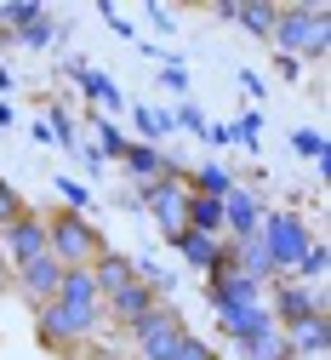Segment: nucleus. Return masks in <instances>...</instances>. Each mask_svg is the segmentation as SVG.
Here are the masks:
<instances>
[{
    "label": "nucleus",
    "mask_w": 331,
    "mask_h": 360,
    "mask_svg": "<svg viewBox=\"0 0 331 360\" xmlns=\"http://www.w3.org/2000/svg\"><path fill=\"white\" fill-rule=\"evenodd\" d=\"M171 246H177V257H183L188 269H200V275H212V269L223 263V240H212V235H195V229H183Z\"/></svg>",
    "instance_id": "4468645a"
},
{
    "label": "nucleus",
    "mask_w": 331,
    "mask_h": 360,
    "mask_svg": "<svg viewBox=\"0 0 331 360\" xmlns=\"http://www.w3.org/2000/svg\"><path fill=\"white\" fill-rule=\"evenodd\" d=\"M257 240H263V252H268V263H274V281H292V269H297L303 252L314 246V229H309L297 212H263Z\"/></svg>",
    "instance_id": "f03ea898"
},
{
    "label": "nucleus",
    "mask_w": 331,
    "mask_h": 360,
    "mask_svg": "<svg viewBox=\"0 0 331 360\" xmlns=\"http://www.w3.org/2000/svg\"><path fill=\"white\" fill-rule=\"evenodd\" d=\"M240 92H246V98L257 103V98H263V75H252V69H240Z\"/></svg>",
    "instance_id": "2f4dec72"
},
{
    "label": "nucleus",
    "mask_w": 331,
    "mask_h": 360,
    "mask_svg": "<svg viewBox=\"0 0 331 360\" xmlns=\"http://www.w3.org/2000/svg\"><path fill=\"white\" fill-rule=\"evenodd\" d=\"M325 257H331V252H325V240H314V246L303 252V263L292 269V281H303V286H320V281H325Z\"/></svg>",
    "instance_id": "5701e85b"
},
{
    "label": "nucleus",
    "mask_w": 331,
    "mask_h": 360,
    "mask_svg": "<svg viewBox=\"0 0 331 360\" xmlns=\"http://www.w3.org/2000/svg\"><path fill=\"white\" fill-rule=\"evenodd\" d=\"M325 343H331L325 314H314V321H303V326H292V332H286V349H292V360H297V354H303V360H320V354H325Z\"/></svg>",
    "instance_id": "dca6fc26"
},
{
    "label": "nucleus",
    "mask_w": 331,
    "mask_h": 360,
    "mask_svg": "<svg viewBox=\"0 0 331 360\" xmlns=\"http://www.w3.org/2000/svg\"><path fill=\"white\" fill-rule=\"evenodd\" d=\"M160 86L166 92H188V69L183 63H160Z\"/></svg>",
    "instance_id": "7c9ffc66"
},
{
    "label": "nucleus",
    "mask_w": 331,
    "mask_h": 360,
    "mask_svg": "<svg viewBox=\"0 0 331 360\" xmlns=\"http://www.w3.org/2000/svg\"><path fill=\"white\" fill-rule=\"evenodd\" d=\"M74 155H80V166H86V172H103V155L91 149V143H74Z\"/></svg>",
    "instance_id": "473e14b6"
},
{
    "label": "nucleus",
    "mask_w": 331,
    "mask_h": 360,
    "mask_svg": "<svg viewBox=\"0 0 331 360\" xmlns=\"http://www.w3.org/2000/svg\"><path fill=\"white\" fill-rule=\"evenodd\" d=\"M58 281H63V263L52 257V252H46V257H34V263H23L18 269V292L40 309V303H52L58 297Z\"/></svg>",
    "instance_id": "9b49d317"
},
{
    "label": "nucleus",
    "mask_w": 331,
    "mask_h": 360,
    "mask_svg": "<svg viewBox=\"0 0 331 360\" xmlns=\"http://www.w3.org/2000/svg\"><path fill=\"white\" fill-rule=\"evenodd\" d=\"M63 69H69V80H80V92H86L91 103H103L109 115H115V109H126V98H120V86H115V75H103V69H91L86 58H69Z\"/></svg>",
    "instance_id": "ddd939ff"
},
{
    "label": "nucleus",
    "mask_w": 331,
    "mask_h": 360,
    "mask_svg": "<svg viewBox=\"0 0 331 360\" xmlns=\"http://www.w3.org/2000/svg\"><path fill=\"white\" fill-rule=\"evenodd\" d=\"M0 92H12V69H0Z\"/></svg>",
    "instance_id": "e433bc0d"
},
{
    "label": "nucleus",
    "mask_w": 331,
    "mask_h": 360,
    "mask_svg": "<svg viewBox=\"0 0 331 360\" xmlns=\"http://www.w3.org/2000/svg\"><path fill=\"white\" fill-rule=\"evenodd\" d=\"M292 149H297V155H309L314 166H320V160H331V149H325V131H320V126H297V131H292Z\"/></svg>",
    "instance_id": "b1692460"
},
{
    "label": "nucleus",
    "mask_w": 331,
    "mask_h": 360,
    "mask_svg": "<svg viewBox=\"0 0 331 360\" xmlns=\"http://www.w3.org/2000/svg\"><path fill=\"white\" fill-rule=\"evenodd\" d=\"M188 326H183V314L171 303H160L155 314H143V321L131 326V343H137V360H177Z\"/></svg>",
    "instance_id": "423d86ee"
},
{
    "label": "nucleus",
    "mask_w": 331,
    "mask_h": 360,
    "mask_svg": "<svg viewBox=\"0 0 331 360\" xmlns=\"http://www.w3.org/2000/svg\"><path fill=\"white\" fill-rule=\"evenodd\" d=\"M120 166H126V177H131V184L137 189H143V184H155V177H166V172H183L166 149H155V143H126V155H120Z\"/></svg>",
    "instance_id": "9d476101"
},
{
    "label": "nucleus",
    "mask_w": 331,
    "mask_h": 360,
    "mask_svg": "<svg viewBox=\"0 0 331 360\" xmlns=\"http://www.w3.org/2000/svg\"><path fill=\"white\" fill-rule=\"evenodd\" d=\"M183 229H195V235H212V240H223V200H206V195H188V212H183Z\"/></svg>",
    "instance_id": "a211bd4d"
},
{
    "label": "nucleus",
    "mask_w": 331,
    "mask_h": 360,
    "mask_svg": "<svg viewBox=\"0 0 331 360\" xmlns=\"http://www.w3.org/2000/svg\"><path fill=\"white\" fill-rule=\"evenodd\" d=\"M0 257H6L12 269L46 257V217L40 212H23L18 223H6V229H0Z\"/></svg>",
    "instance_id": "6e6552de"
},
{
    "label": "nucleus",
    "mask_w": 331,
    "mask_h": 360,
    "mask_svg": "<svg viewBox=\"0 0 331 360\" xmlns=\"http://www.w3.org/2000/svg\"><path fill=\"white\" fill-rule=\"evenodd\" d=\"M98 12H103V23H109V29H120V34H126V40H131V23H126V18H120V12H115V6H109V0H103V6H98Z\"/></svg>",
    "instance_id": "72a5a7b5"
},
{
    "label": "nucleus",
    "mask_w": 331,
    "mask_h": 360,
    "mask_svg": "<svg viewBox=\"0 0 331 360\" xmlns=\"http://www.w3.org/2000/svg\"><path fill=\"white\" fill-rule=\"evenodd\" d=\"M58 200H63L69 212H86V206H91V189L80 184V177H58Z\"/></svg>",
    "instance_id": "bb28decb"
},
{
    "label": "nucleus",
    "mask_w": 331,
    "mask_h": 360,
    "mask_svg": "<svg viewBox=\"0 0 331 360\" xmlns=\"http://www.w3.org/2000/svg\"><path fill=\"white\" fill-rule=\"evenodd\" d=\"M126 143H131V138H126L115 120H98V143H91V149H98L103 160H120V155H126Z\"/></svg>",
    "instance_id": "a878e982"
},
{
    "label": "nucleus",
    "mask_w": 331,
    "mask_h": 360,
    "mask_svg": "<svg viewBox=\"0 0 331 360\" xmlns=\"http://www.w3.org/2000/svg\"><path fill=\"white\" fill-rule=\"evenodd\" d=\"M23 212H29V206H23V200H18V189H12V184H6V177H0V229H6V223H18V217H23Z\"/></svg>",
    "instance_id": "cd10ccee"
},
{
    "label": "nucleus",
    "mask_w": 331,
    "mask_h": 360,
    "mask_svg": "<svg viewBox=\"0 0 331 360\" xmlns=\"http://www.w3.org/2000/svg\"><path fill=\"white\" fill-rule=\"evenodd\" d=\"M234 189V177H228V166H217V160H206L195 177H188V195H206V200H223Z\"/></svg>",
    "instance_id": "6ab92c4d"
},
{
    "label": "nucleus",
    "mask_w": 331,
    "mask_h": 360,
    "mask_svg": "<svg viewBox=\"0 0 331 360\" xmlns=\"http://www.w3.org/2000/svg\"><path fill=\"white\" fill-rule=\"evenodd\" d=\"M268 46H274L280 58L320 63V58L331 52V6H274Z\"/></svg>",
    "instance_id": "f257e3e1"
},
{
    "label": "nucleus",
    "mask_w": 331,
    "mask_h": 360,
    "mask_svg": "<svg viewBox=\"0 0 331 360\" xmlns=\"http://www.w3.org/2000/svg\"><path fill=\"white\" fill-rule=\"evenodd\" d=\"M98 326H103V309H80V303H63V297H52V303L34 309V332H40L46 349H74Z\"/></svg>",
    "instance_id": "20e7f679"
},
{
    "label": "nucleus",
    "mask_w": 331,
    "mask_h": 360,
    "mask_svg": "<svg viewBox=\"0 0 331 360\" xmlns=\"http://www.w3.org/2000/svg\"><path fill=\"white\" fill-rule=\"evenodd\" d=\"M177 360H217V349H212L206 338H195V332H188V338H183V349H177Z\"/></svg>",
    "instance_id": "c756f323"
},
{
    "label": "nucleus",
    "mask_w": 331,
    "mask_h": 360,
    "mask_svg": "<svg viewBox=\"0 0 331 360\" xmlns=\"http://www.w3.org/2000/svg\"><path fill=\"white\" fill-rule=\"evenodd\" d=\"M263 138V109H246L234 126H223V143H240V149H257Z\"/></svg>",
    "instance_id": "412c9836"
},
{
    "label": "nucleus",
    "mask_w": 331,
    "mask_h": 360,
    "mask_svg": "<svg viewBox=\"0 0 331 360\" xmlns=\"http://www.w3.org/2000/svg\"><path fill=\"white\" fill-rule=\"evenodd\" d=\"M149 23H155V29H171V12H166V6H155V0H149Z\"/></svg>",
    "instance_id": "f704fd0d"
},
{
    "label": "nucleus",
    "mask_w": 331,
    "mask_h": 360,
    "mask_svg": "<svg viewBox=\"0 0 331 360\" xmlns=\"http://www.w3.org/2000/svg\"><path fill=\"white\" fill-rule=\"evenodd\" d=\"M263 200H257V189H246V184H234L228 195H223V240H252L257 235V223H263Z\"/></svg>",
    "instance_id": "1a4fd4ad"
},
{
    "label": "nucleus",
    "mask_w": 331,
    "mask_h": 360,
    "mask_svg": "<svg viewBox=\"0 0 331 360\" xmlns=\"http://www.w3.org/2000/svg\"><path fill=\"white\" fill-rule=\"evenodd\" d=\"M268 314L280 332H292L314 314H325V286H303V281H274L268 286Z\"/></svg>",
    "instance_id": "0eeeda50"
},
{
    "label": "nucleus",
    "mask_w": 331,
    "mask_h": 360,
    "mask_svg": "<svg viewBox=\"0 0 331 360\" xmlns=\"http://www.w3.org/2000/svg\"><path fill=\"white\" fill-rule=\"evenodd\" d=\"M91 281H98V292H103V297H115L120 286H131V281H137V269H131V257H120V252H109V246H103V252H98V263H91Z\"/></svg>",
    "instance_id": "2eb2a0df"
},
{
    "label": "nucleus",
    "mask_w": 331,
    "mask_h": 360,
    "mask_svg": "<svg viewBox=\"0 0 331 360\" xmlns=\"http://www.w3.org/2000/svg\"><path fill=\"white\" fill-rule=\"evenodd\" d=\"M46 252H52L63 269H91L103 252V235L91 229L86 212H52L46 217Z\"/></svg>",
    "instance_id": "7ed1b4c3"
},
{
    "label": "nucleus",
    "mask_w": 331,
    "mask_h": 360,
    "mask_svg": "<svg viewBox=\"0 0 331 360\" xmlns=\"http://www.w3.org/2000/svg\"><path fill=\"white\" fill-rule=\"evenodd\" d=\"M155 309H160V297H155L143 281H131V286H120L115 297H103V314H109V321H120L126 332L143 321V314H155Z\"/></svg>",
    "instance_id": "f8f14e48"
},
{
    "label": "nucleus",
    "mask_w": 331,
    "mask_h": 360,
    "mask_svg": "<svg viewBox=\"0 0 331 360\" xmlns=\"http://www.w3.org/2000/svg\"><path fill=\"white\" fill-rule=\"evenodd\" d=\"M131 126H137V143H155L160 149V138H171V109H160V103H137L131 109Z\"/></svg>",
    "instance_id": "f3484780"
},
{
    "label": "nucleus",
    "mask_w": 331,
    "mask_h": 360,
    "mask_svg": "<svg viewBox=\"0 0 331 360\" xmlns=\"http://www.w3.org/2000/svg\"><path fill=\"white\" fill-rule=\"evenodd\" d=\"M34 18H46V6H40V0H6V6H0V29H29Z\"/></svg>",
    "instance_id": "4be33fe9"
},
{
    "label": "nucleus",
    "mask_w": 331,
    "mask_h": 360,
    "mask_svg": "<svg viewBox=\"0 0 331 360\" xmlns=\"http://www.w3.org/2000/svg\"><path fill=\"white\" fill-rule=\"evenodd\" d=\"M217 18H228V23H240V29L263 34V40H268V29H274V6H217Z\"/></svg>",
    "instance_id": "aec40b11"
},
{
    "label": "nucleus",
    "mask_w": 331,
    "mask_h": 360,
    "mask_svg": "<svg viewBox=\"0 0 331 360\" xmlns=\"http://www.w3.org/2000/svg\"><path fill=\"white\" fill-rule=\"evenodd\" d=\"M12 120H18V115H12V103H0V126H12Z\"/></svg>",
    "instance_id": "c9c22d12"
},
{
    "label": "nucleus",
    "mask_w": 331,
    "mask_h": 360,
    "mask_svg": "<svg viewBox=\"0 0 331 360\" xmlns=\"http://www.w3.org/2000/svg\"><path fill=\"white\" fill-rule=\"evenodd\" d=\"M171 126H183V131H195V138H206V126H212V120H206L195 103H183V109H171Z\"/></svg>",
    "instance_id": "c85d7f7f"
},
{
    "label": "nucleus",
    "mask_w": 331,
    "mask_h": 360,
    "mask_svg": "<svg viewBox=\"0 0 331 360\" xmlns=\"http://www.w3.org/2000/svg\"><path fill=\"white\" fill-rule=\"evenodd\" d=\"M137 206L155 217V229L166 240H177L183 235V212H188V172H166V177H155V184H143L137 189Z\"/></svg>",
    "instance_id": "39448f33"
},
{
    "label": "nucleus",
    "mask_w": 331,
    "mask_h": 360,
    "mask_svg": "<svg viewBox=\"0 0 331 360\" xmlns=\"http://www.w3.org/2000/svg\"><path fill=\"white\" fill-rule=\"evenodd\" d=\"M18 46H29V52H46V46H58V23H52V18H34L29 29H18Z\"/></svg>",
    "instance_id": "393cba45"
}]
</instances>
